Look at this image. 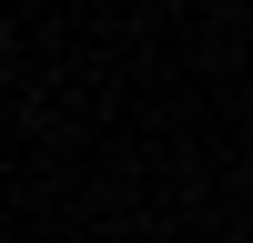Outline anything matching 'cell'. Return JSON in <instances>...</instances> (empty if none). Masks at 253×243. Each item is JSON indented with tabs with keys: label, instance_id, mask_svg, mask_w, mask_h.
<instances>
[{
	"label": "cell",
	"instance_id": "6da1fadb",
	"mask_svg": "<svg viewBox=\"0 0 253 243\" xmlns=\"http://www.w3.org/2000/svg\"><path fill=\"white\" fill-rule=\"evenodd\" d=\"M0 61H10V20H0Z\"/></svg>",
	"mask_w": 253,
	"mask_h": 243
}]
</instances>
